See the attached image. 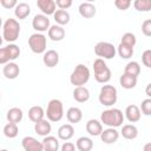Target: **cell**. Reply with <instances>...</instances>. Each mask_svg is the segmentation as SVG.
<instances>
[{"mask_svg": "<svg viewBox=\"0 0 151 151\" xmlns=\"http://www.w3.org/2000/svg\"><path fill=\"white\" fill-rule=\"evenodd\" d=\"M145 93H146V96H147L149 98H151V83H149V84L146 85V87H145Z\"/></svg>", "mask_w": 151, "mask_h": 151, "instance_id": "cell-44", "label": "cell"}, {"mask_svg": "<svg viewBox=\"0 0 151 151\" xmlns=\"http://www.w3.org/2000/svg\"><path fill=\"white\" fill-rule=\"evenodd\" d=\"M20 55V48L15 44H8L5 47L0 48V64L6 65L7 63H11L15 59H18Z\"/></svg>", "mask_w": 151, "mask_h": 151, "instance_id": "cell-8", "label": "cell"}, {"mask_svg": "<svg viewBox=\"0 0 151 151\" xmlns=\"http://www.w3.org/2000/svg\"><path fill=\"white\" fill-rule=\"evenodd\" d=\"M34 131L38 136H42V137H46V136H50L51 131H52V126H51V123L48 119H42L38 123L34 124Z\"/></svg>", "mask_w": 151, "mask_h": 151, "instance_id": "cell-19", "label": "cell"}, {"mask_svg": "<svg viewBox=\"0 0 151 151\" xmlns=\"http://www.w3.org/2000/svg\"><path fill=\"white\" fill-rule=\"evenodd\" d=\"M119 138V132L114 127H107L103 130L100 134V139L105 144H114Z\"/></svg>", "mask_w": 151, "mask_h": 151, "instance_id": "cell-13", "label": "cell"}, {"mask_svg": "<svg viewBox=\"0 0 151 151\" xmlns=\"http://www.w3.org/2000/svg\"><path fill=\"white\" fill-rule=\"evenodd\" d=\"M120 134L125 138V139H134L138 137V129L137 126H134L133 124H125L123 125L122 127V131H120Z\"/></svg>", "mask_w": 151, "mask_h": 151, "instance_id": "cell-28", "label": "cell"}, {"mask_svg": "<svg viewBox=\"0 0 151 151\" xmlns=\"http://www.w3.org/2000/svg\"><path fill=\"white\" fill-rule=\"evenodd\" d=\"M124 113L119 109H107L101 112L100 114V122L101 124L106 125L107 127H119L124 123Z\"/></svg>", "mask_w": 151, "mask_h": 151, "instance_id": "cell-1", "label": "cell"}, {"mask_svg": "<svg viewBox=\"0 0 151 151\" xmlns=\"http://www.w3.org/2000/svg\"><path fill=\"white\" fill-rule=\"evenodd\" d=\"M0 4H1V6H2L4 8H6V9L15 8L17 5H18L17 0H0Z\"/></svg>", "mask_w": 151, "mask_h": 151, "instance_id": "cell-42", "label": "cell"}, {"mask_svg": "<svg viewBox=\"0 0 151 151\" xmlns=\"http://www.w3.org/2000/svg\"><path fill=\"white\" fill-rule=\"evenodd\" d=\"M18 133H19V129H18L17 124L8 123L4 126V134L7 138H15L18 136Z\"/></svg>", "mask_w": 151, "mask_h": 151, "instance_id": "cell-34", "label": "cell"}, {"mask_svg": "<svg viewBox=\"0 0 151 151\" xmlns=\"http://www.w3.org/2000/svg\"><path fill=\"white\" fill-rule=\"evenodd\" d=\"M1 151H8V150H6V149H2V150H1Z\"/></svg>", "mask_w": 151, "mask_h": 151, "instance_id": "cell-46", "label": "cell"}, {"mask_svg": "<svg viewBox=\"0 0 151 151\" xmlns=\"http://www.w3.org/2000/svg\"><path fill=\"white\" fill-rule=\"evenodd\" d=\"M133 7L138 12H150L151 11V0H134Z\"/></svg>", "mask_w": 151, "mask_h": 151, "instance_id": "cell-35", "label": "cell"}, {"mask_svg": "<svg viewBox=\"0 0 151 151\" xmlns=\"http://www.w3.org/2000/svg\"><path fill=\"white\" fill-rule=\"evenodd\" d=\"M53 19L54 21L57 22V25H60V26H64V25H67L70 22V19H71V15L65 9H57L55 13L53 14Z\"/></svg>", "mask_w": 151, "mask_h": 151, "instance_id": "cell-30", "label": "cell"}, {"mask_svg": "<svg viewBox=\"0 0 151 151\" xmlns=\"http://www.w3.org/2000/svg\"><path fill=\"white\" fill-rule=\"evenodd\" d=\"M46 112L44 111V109L39 105H35V106H32L29 110H28V118L31 122H33L34 124L42 120L44 117H45Z\"/></svg>", "mask_w": 151, "mask_h": 151, "instance_id": "cell-22", "label": "cell"}, {"mask_svg": "<svg viewBox=\"0 0 151 151\" xmlns=\"http://www.w3.org/2000/svg\"><path fill=\"white\" fill-rule=\"evenodd\" d=\"M140 116H142V111H140V109L137 105L131 104V105L126 106V109H125V117H126V119L130 123H137L140 119Z\"/></svg>", "mask_w": 151, "mask_h": 151, "instance_id": "cell-17", "label": "cell"}, {"mask_svg": "<svg viewBox=\"0 0 151 151\" xmlns=\"http://www.w3.org/2000/svg\"><path fill=\"white\" fill-rule=\"evenodd\" d=\"M142 32L146 37H151V19H146L142 24Z\"/></svg>", "mask_w": 151, "mask_h": 151, "instance_id": "cell-40", "label": "cell"}, {"mask_svg": "<svg viewBox=\"0 0 151 151\" xmlns=\"http://www.w3.org/2000/svg\"><path fill=\"white\" fill-rule=\"evenodd\" d=\"M74 136V127L72 124H63L58 129V138L61 140H70Z\"/></svg>", "mask_w": 151, "mask_h": 151, "instance_id": "cell-23", "label": "cell"}, {"mask_svg": "<svg viewBox=\"0 0 151 151\" xmlns=\"http://www.w3.org/2000/svg\"><path fill=\"white\" fill-rule=\"evenodd\" d=\"M42 63L45 66L52 68L54 66L58 65L59 63V53L54 50H48L44 53V57H42Z\"/></svg>", "mask_w": 151, "mask_h": 151, "instance_id": "cell-15", "label": "cell"}, {"mask_svg": "<svg viewBox=\"0 0 151 151\" xmlns=\"http://www.w3.org/2000/svg\"><path fill=\"white\" fill-rule=\"evenodd\" d=\"M73 99L78 103H85L90 99V91L85 86H78L73 90Z\"/></svg>", "mask_w": 151, "mask_h": 151, "instance_id": "cell-21", "label": "cell"}, {"mask_svg": "<svg viewBox=\"0 0 151 151\" xmlns=\"http://www.w3.org/2000/svg\"><path fill=\"white\" fill-rule=\"evenodd\" d=\"M76 145L71 142H65L61 146H60V151H76Z\"/></svg>", "mask_w": 151, "mask_h": 151, "instance_id": "cell-43", "label": "cell"}, {"mask_svg": "<svg viewBox=\"0 0 151 151\" xmlns=\"http://www.w3.org/2000/svg\"><path fill=\"white\" fill-rule=\"evenodd\" d=\"M20 28H21L20 24L17 19H13V18L7 19L4 22V26H2V38H4V40L9 42V44H13L19 38Z\"/></svg>", "mask_w": 151, "mask_h": 151, "instance_id": "cell-2", "label": "cell"}, {"mask_svg": "<svg viewBox=\"0 0 151 151\" xmlns=\"http://www.w3.org/2000/svg\"><path fill=\"white\" fill-rule=\"evenodd\" d=\"M140 111L144 116H151V98H146L140 104Z\"/></svg>", "mask_w": 151, "mask_h": 151, "instance_id": "cell-37", "label": "cell"}, {"mask_svg": "<svg viewBox=\"0 0 151 151\" xmlns=\"http://www.w3.org/2000/svg\"><path fill=\"white\" fill-rule=\"evenodd\" d=\"M143 151H151V142L150 143H146L143 147Z\"/></svg>", "mask_w": 151, "mask_h": 151, "instance_id": "cell-45", "label": "cell"}, {"mask_svg": "<svg viewBox=\"0 0 151 151\" xmlns=\"http://www.w3.org/2000/svg\"><path fill=\"white\" fill-rule=\"evenodd\" d=\"M76 146L79 151H91L93 149V140L90 137H79L76 142Z\"/></svg>", "mask_w": 151, "mask_h": 151, "instance_id": "cell-31", "label": "cell"}, {"mask_svg": "<svg viewBox=\"0 0 151 151\" xmlns=\"http://www.w3.org/2000/svg\"><path fill=\"white\" fill-rule=\"evenodd\" d=\"M78 11H79V14L85 19H91L97 13L96 6L91 2H81L78 7Z\"/></svg>", "mask_w": 151, "mask_h": 151, "instance_id": "cell-16", "label": "cell"}, {"mask_svg": "<svg viewBox=\"0 0 151 151\" xmlns=\"http://www.w3.org/2000/svg\"><path fill=\"white\" fill-rule=\"evenodd\" d=\"M20 73V68H19V65L15 64L14 61H11V63H7L6 65H4L2 67V74L5 76L6 79H9V80H13L15 78H18Z\"/></svg>", "mask_w": 151, "mask_h": 151, "instance_id": "cell-12", "label": "cell"}, {"mask_svg": "<svg viewBox=\"0 0 151 151\" xmlns=\"http://www.w3.org/2000/svg\"><path fill=\"white\" fill-rule=\"evenodd\" d=\"M42 146H44V151H58L59 147H60L59 140L54 136H46V137H44Z\"/></svg>", "mask_w": 151, "mask_h": 151, "instance_id": "cell-27", "label": "cell"}, {"mask_svg": "<svg viewBox=\"0 0 151 151\" xmlns=\"http://www.w3.org/2000/svg\"><path fill=\"white\" fill-rule=\"evenodd\" d=\"M55 5L59 9H67L72 6V0H57L55 1Z\"/></svg>", "mask_w": 151, "mask_h": 151, "instance_id": "cell-41", "label": "cell"}, {"mask_svg": "<svg viewBox=\"0 0 151 151\" xmlns=\"http://www.w3.org/2000/svg\"><path fill=\"white\" fill-rule=\"evenodd\" d=\"M98 99L103 106L110 107V106L114 105L117 103V99H118L117 88L113 85H103L100 87Z\"/></svg>", "mask_w": 151, "mask_h": 151, "instance_id": "cell-5", "label": "cell"}, {"mask_svg": "<svg viewBox=\"0 0 151 151\" xmlns=\"http://www.w3.org/2000/svg\"><path fill=\"white\" fill-rule=\"evenodd\" d=\"M37 6L39 7V9L42 12V14L45 15H53L55 13V8H57V5H55V1L53 0H38L37 1Z\"/></svg>", "mask_w": 151, "mask_h": 151, "instance_id": "cell-14", "label": "cell"}, {"mask_svg": "<svg viewBox=\"0 0 151 151\" xmlns=\"http://www.w3.org/2000/svg\"><path fill=\"white\" fill-rule=\"evenodd\" d=\"M86 131L92 137H97V136L100 137V134L103 132V124H101V122H99L97 119H90L86 123Z\"/></svg>", "mask_w": 151, "mask_h": 151, "instance_id": "cell-18", "label": "cell"}, {"mask_svg": "<svg viewBox=\"0 0 151 151\" xmlns=\"http://www.w3.org/2000/svg\"><path fill=\"white\" fill-rule=\"evenodd\" d=\"M142 63L144 66L151 68V50H145L142 54Z\"/></svg>", "mask_w": 151, "mask_h": 151, "instance_id": "cell-38", "label": "cell"}, {"mask_svg": "<svg viewBox=\"0 0 151 151\" xmlns=\"http://www.w3.org/2000/svg\"><path fill=\"white\" fill-rule=\"evenodd\" d=\"M6 118L8 120V123H13V124H18L24 118V112L19 107H12L7 111V114H6Z\"/></svg>", "mask_w": 151, "mask_h": 151, "instance_id": "cell-26", "label": "cell"}, {"mask_svg": "<svg viewBox=\"0 0 151 151\" xmlns=\"http://www.w3.org/2000/svg\"><path fill=\"white\" fill-rule=\"evenodd\" d=\"M124 73H127L133 77H138L140 73V65L137 61H129L124 68Z\"/></svg>", "mask_w": 151, "mask_h": 151, "instance_id": "cell-33", "label": "cell"}, {"mask_svg": "<svg viewBox=\"0 0 151 151\" xmlns=\"http://www.w3.org/2000/svg\"><path fill=\"white\" fill-rule=\"evenodd\" d=\"M119 84L125 90H131V88H134L136 85H137V77H133V76H130L127 73H123L119 78Z\"/></svg>", "mask_w": 151, "mask_h": 151, "instance_id": "cell-25", "label": "cell"}, {"mask_svg": "<svg viewBox=\"0 0 151 151\" xmlns=\"http://www.w3.org/2000/svg\"><path fill=\"white\" fill-rule=\"evenodd\" d=\"M46 117L50 122L57 123L60 122L64 117V106L59 99H51L47 104L46 109Z\"/></svg>", "mask_w": 151, "mask_h": 151, "instance_id": "cell-6", "label": "cell"}, {"mask_svg": "<svg viewBox=\"0 0 151 151\" xmlns=\"http://www.w3.org/2000/svg\"><path fill=\"white\" fill-rule=\"evenodd\" d=\"M47 34L52 41H61L65 38V29L63 26L55 24L50 27V29L47 31Z\"/></svg>", "mask_w": 151, "mask_h": 151, "instance_id": "cell-20", "label": "cell"}, {"mask_svg": "<svg viewBox=\"0 0 151 151\" xmlns=\"http://www.w3.org/2000/svg\"><path fill=\"white\" fill-rule=\"evenodd\" d=\"M31 13V7L26 2H19L17 5V7L14 8V15L17 19L19 20H24L26 19Z\"/></svg>", "mask_w": 151, "mask_h": 151, "instance_id": "cell-24", "label": "cell"}, {"mask_svg": "<svg viewBox=\"0 0 151 151\" xmlns=\"http://www.w3.org/2000/svg\"><path fill=\"white\" fill-rule=\"evenodd\" d=\"M131 4L132 2L130 0H116L114 1V6L120 11H126L131 6Z\"/></svg>", "mask_w": 151, "mask_h": 151, "instance_id": "cell-39", "label": "cell"}, {"mask_svg": "<svg viewBox=\"0 0 151 151\" xmlns=\"http://www.w3.org/2000/svg\"><path fill=\"white\" fill-rule=\"evenodd\" d=\"M90 70L84 64H78L70 76V81L76 87L84 86L90 80Z\"/></svg>", "mask_w": 151, "mask_h": 151, "instance_id": "cell-4", "label": "cell"}, {"mask_svg": "<svg viewBox=\"0 0 151 151\" xmlns=\"http://www.w3.org/2000/svg\"><path fill=\"white\" fill-rule=\"evenodd\" d=\"M116 47L113 46V44L107 42V41H99L97 42V45L94 46V53L97 57L101 58V59H112L116 55Z\"/></svg>", "mask_w": 151, "mask_h": 151, "instance_id": "cell-9", "label": "cell"}, {"mask_svg": "<svg viewBox=\"0 0 151 151\" xmlns=\"http://www.w3.org/2000/svg\"><path fill=\"white\" fill-rule=\"evenodd\" d=\"M66 118L71 124H77L83 119V112L79 107H70L66 112Z\"/></svg>", "mask_w": 151, "mask_h": 151, "instance_id": "cell-29", "label": "cell"}, {"mask_svg": "<svg viewBox=\"0 0 151 151\" xmlns=\"http://www.w3.org/2000/svg\"><path fill=\"white\" fill-rule=\"evenodd\" d=\"M117 52L122 59H130L133 55V47H130V46L120 42L117 47Z\"/></svg>", "mask_w": 151, "mask_h": 151, "instance_id": "cell-32", "label": "cell"}, {"mask_svg": "<svg viewBox=\"0 0 151 151\" xmlns=\"http://www.w3.org/2000/svg\"><path fill=\"white\" fill-rule=\"evenodd\" d=\"M94 72V79L100 84H106L111 79V70L106 65L105 60L101 58H97L92 65Z\"/></svg>", "mask_w": 151, "mask_h": 151, "instance_id": "cell-3", "label": "cell"}, {"mask_svg": "<svg viewBox=\"0 0 151 151\" xmlns=\"http://www.w3.org/2000/svg\"><path fill=\"white\" fill-rule=\"evenodd\" d=\"M120 42L124 44V45H127V46H130V47H134V45H136V42H137V39H136V35H134L133 33L126 32V33L123 34Z\"/></svg>", "mask_w": 151, "mask_h": 151, "instance_id": "cell-36", "label": "cell"}, {"mask_svg": "<svg viewBox=\"0 0 151 151\" xmlns=\"http://www.w3.org/2000/svg\"><path fill=\"white\" fill-rule=\"evenodd\" d=\"M21 146L25 151H44L42 142H39L32 136H26L21 140Z\"/></svg>", "mask_w": 151, "mask_h": 151, "instance_id": "cell-11", "label": "cell"}, {"mask_svg": "<svg viewBox=\"0 0 151 151\" xmlns=\"http://www.w3.org/2000/svg\"><path fill=\"white\" fill-rule=\"evenodd\" d=\"M28 46L33 53H45L47 46V38L42 33H33L28 38Z\"/></svg>", "mask_w": 151, "mask_h": 151, "instance_id": "cell-7", "label": "cell"}, {"mask_svg": "<svg viewBox=\"0 0 151 151\" xmlns=\"http://www.w3.org/2000/svg\"><path fill=\"white\" fill-rule=\"evenodd\" d=\"M32 27L37 31V33H41V32H46L50 29V19L47 15L45 14H37L34 15L33 20H32Z\"/></svg>", "mask_w": 151, "mask_h": 151, "instance_id": "cell-10", "label": "cell"}]
</instances>
